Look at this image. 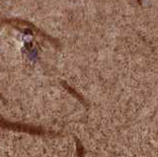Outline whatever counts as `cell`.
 Returning <instances> with one entry per match:
<instances>
[{
  "mask_svg": "<svg viewBox=\"0 0 158 157\" xmlns=\"http://www.w3.org/2000/svg\"><path fill=\"white\" fill-rule=\"evenodd\" d=\"M0 124H2V126L4 128H8L11 130H15L18 131H23V133H28L30 135H46L48 131L42 130L39 128H35V126H27V124H11V123H6V122L1 121Z\"/></svg>",
  "mask_w": 158,
  "mask_h": 157,
  "instance_id": "1",
  "label": "cell"
},
{
  "mask_svg": "<svg viewBox=\"0 0 158 157\" xmlns=\"http://www.w3.org/2000/svg\"><path fill=\"white\" fill-rule=\"evenodd\" d=\"M76 146H77V157H84V147H83L82 143L76 138Z\"/></svg>",
  "mask_w": 158,
  "mask_h": 157,
  "instance_id": "2",
  "label": "cell"
}]
</instances>
